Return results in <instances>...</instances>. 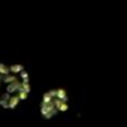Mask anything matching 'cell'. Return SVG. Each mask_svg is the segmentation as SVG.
<instances>
[{
    "mask_svg": "<svg viewBox=\"0 0 127 127\" xmlns=\"http://www.w3.org/2000/svg\"><path fill=\"white\" fill-rule=\"evenodd\" d=\"M29 93V78L20 67L0 69V105L14 106Z\"/></svg>",
    "mask_w": 127,
    "mask_h": 127,
    "instance_id": "1",
    "label": "cell"
}]
</instances>
